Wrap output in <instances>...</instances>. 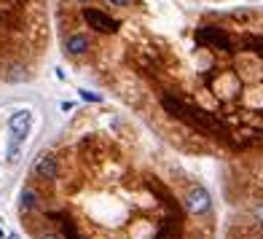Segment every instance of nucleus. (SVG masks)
I'll use <instances>...</instances> for the list:
<instances>
[{"label":"nucleus","instance_id":"nucleus-1","mask_svg":"<svg viewBox=\"0 0 263 239\" xmlns=\"http://www.w3.org/2000/svg\"><path fill=\"white\" fill-rule=\"evenodd\" d=\"M89 38L94 70L188 153L263 159V11H245L231 48L172 41L148 22ZM83 35V32H81Z\"/></svg>","mask_w":263,"mask_h":239},{"label":"nucleus","instance_id":"nucleus-2","mask_svg":"<svg viewBox=\"0 0 263 239\" xmlns=\"http://www.w3.org/2000/svg\"><path fill=\"white\" fill-rule=\"evenodd\" d=\"M186 210L193 212V215H204V212L210 210V193L201 186H193L186 196Z\"/></svg>","mask_w":263,"mask_h":239},{"label":"nucleus","instance_id":"nucleus-3","mask_svg":"<svg viewBox=\"0 0 263 239\" xmlns=\"http://www.w3.org/2000/svg\"><path fill=\"white\" fill-rule=\"evenodd\" d=\"M59 167H57V156L54 153H41L35 164V180H43V183H51L57 177Z\"/></svg>","mask_w":263,"mask_h":239},{"label":"nucleus","instance_id":"nucleus-4","mask_svg":"<svg viewBox=\"0 0 263 239\" xmlns=\"http://www.w3.org/2000/svg\"><path fill=\"white\" fill-rule=\"evenodd\" d=\"M8 127H11L14 143H22L24 137H27V132H30V111H19V113H14L11 121H8Z\"/></svg>","mask_w":263,"mask_h":239},{"label":"nucleus","instance_id":"nucleus-5","mask_svg":"<svg viewBox=\"0 0 263 239\" xmlns=\"http://www.w3.org/2000/svg\"><path fill=\"white\" fill-rule=\"evenodd\" d=\"M137 0H110V6H116V8H132Z\"/></svg>","mask_w":263,"mask_h":239},{"label":"nucleus","instance_id":"nucleus-6","mask_svg":"<svg viewBox=\"0 0 263 239\" xmlns=\"http://www.w3.org/2000/svg\"><path fill=\"white\" fill-rule=\"evenodd\" d=\"M81 97L86 99V102H89V99H92V102H100V94H89V92H81Z\"/></svg>","mask_w":263,"mask_h":239},{"label":"nucleus","instance_id":"nucleus-7","mask_svg":"<svg viewBox=\"0 0 263 239\" xmlns=\"http://www.w3.org/2000/svg\"><path fill=\"white\" fill-rule=\"evenodd\" d=\"M43 239H57V237H54V234H48V237H43Z\"/></svg>","mask_w":263,"mask_h":239},{"label":"nucleus","instance_id":"nucleus-8","mask_svg":"<svg viewBox=\"0 0 263 239\" xmlns=\"http://www.w3.org/2000/svg\"><path fill=\"white\" fill-rule=\"evenodd\" d=\"M76 3H89V0H76Z\"/></svg>","mask_w":263,"mask_h":239},{"label":"nucleus","instance_id":"nucleus-9","mask_svg":"<svg viewBox=\"0 0 263 239\" xmlns=\"http://www.w3.org/2000/svg\"><path fill=\"white\" fill-rule=\"evenodd\" d=\"M0 237H3V231H0Z\"/></svg>","mask_w":263,"mask_h":239},{"label":"nucleus","instance_id":"nucleus-10","mask_svg":"<svg viewBox=\"0 0 263 239\" xmlns=\"http://www.w3.org/2000/svg\"><path fill=\"white\" fill-rule=\"evenodd\" d=\"M11 239H16V237H11Z\"/></svg>","mask_w":263,"mask_h":239}]
</instances>
